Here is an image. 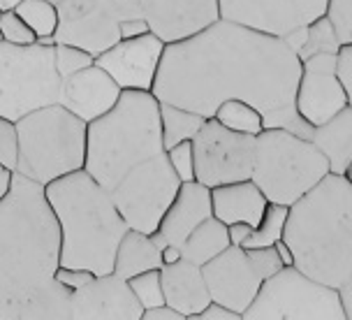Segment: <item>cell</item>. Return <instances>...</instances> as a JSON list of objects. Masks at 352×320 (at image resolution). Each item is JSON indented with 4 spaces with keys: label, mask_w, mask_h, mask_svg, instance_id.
Wrapping results in <instances>:
<instances>
[{
    "label": "cell",
    "mask_w": 352,
    "mask_h": 320,
    "mask_svg": "<svg viewBox=\"0 0 352 320\" xmlns=\"http://www.w3.org/2000/svg\"><path fill=\"white\" fill-rule=\"evenodd\" d=\"M348 179H350V181H352V167H350V169H348Z\"/></svg>",
    "instance_id": "obj_47"
},
{
    "label": "cell",
    "mask_w": 352,
    "mask_h": 320,
    "mask_svg": "<svg viewBox=\"0 0 352 320\" xmlns=\"http://www.w3.org/2000/svg\"><path fill=\"white\" fill-rule=\"evenodd\" d=\"M248 255L250 260L255 262L257 272H260L264 276V281L269 279V276H274L276 272H280L283 267V260L278 255V250H276V246H260V248H248Z\"/></svg>",
    "instance_id": "obj_37"
},
{
    "label": "cell",
    "mask_w": 352,
    "mask_h": 320,
    "mask_svg": "<svg viewBox=\"0 0 352 320\" xmlns=\"http://www.w3.org/2000/svg\"><path fill=\"white\" fill-rule=\"evenodd\" d=\"M195 179L206 188L250 179L255 162V137L234 133L216 118H206L192 140Z\"/></svg>",
    "instance_id": "obj_11"
},
{
    "label": "cell",
    "mask_w": 352,
    "mask_h": 320,
    "mask_svg": "<svg viewBox=\"0 0 352 320\" xmlns=\"http://www.w3.org/2000/svg\"><path fill=\"white\" fill-rule=\"evenodd\" d=\"M44 193L60 228V267L88 269L96 276L114 272L116 248L130 228L111 193L86 169L52 181Z\"/></svg>",
    "instance_id": "obj_4"
},
{
    "label": "cell",
    "mask_w": 352,
    "mask_h": 320,
    "mask_svg": "<svg viewBox=\"0 0 352 320\" xmlns=\"http://www.w3.org/2000/svg\"><path fill=\"white\" fill-rule=\"evenodd\" d=\"M329 174L324 153L308 137L287 128H264L255 137L250 179L269 202L292 206Z\"/></svg>",
    "instance_id": "obj_7"
},
{
    "label": "cell",
    "mask_w": 352,
    "mask_h": 320,
    "mask_svg": "<svg viewBox=\"0 0 352 320\" xmlns=\"http://www.w3.org/2000/svg\"><path fill=\"white\" fill-rule=\"evenodd\" d=\"M336 74L348 96V107H352V45H343L336 54Z\"/></svg>",
    "instance_id": "obj_38"
},
{
    "label": "cell",
    "mask_w": 352,
    "mask_h": 320,
    "mask_svg": "<svg viewBox=\"0 0 352 320\" xmlns=\"http://www.w3.org/2000/svg\"><path fill=\"white\" fill-rule=\"evenodd\" d=\"M158 153H165L160 100L151 91H123L107 114L88 123L84 169L107 191Z\"/></svg>",
    "instance_id": "obj_5"
},
{
    "label": "cell",
    "mask_w": 352,
    "mask_h": 320,
    "mask_svg": "<svg viewBox=\"0 0 352 320\" xmlns=\"http://www.w3.org/2000/svg\"><path fill=\"white\" fill-rule=\"evenodd\" d=\"M162 290H165V304L174 306L190 320L195 313L204 311L213 299L209 286L204 281V272L199 265L181 258L176 262L160 267Z\"/></svg>",
    "instance_id": "obj_21"
},
{
    "label": "cell",
    "mask_w": 352,
    "mask_h": 320,
    "mask_svg": "<svg viewBox=\"0 0 352 320\" xmlns=\"http://www.w3.org/2000/svg\"><path fill=\"white\" fill-rule=\"evenodd\" d=\"M142 320H186V316L181 311H176L174 306L160 304V306H153V309L144 311V318Z\"/></svg>",
    "instance_id": "obj_41"
},
{
    "label": "cell",
    "mask_w": 352,
    "mask_h": 320,
    "mask_svg": "<svg viewBox=\"0 0 352 320\" xmlns=\"http://www.w3.org/2000/svg\"><path fill=\"white\" fill-rule=\"evenodd\" d=\"M14 10L33 28L37 40L44 45H54V35L58 28V5L52 0H21Z\"/></svg>",
    "instance_id": "obj_28"
},
{
    "label": "cell",
    "mask_w": 352,
    "mask_h": 320,
    "mask_svg": "<svg viewBox=\"0 0 352 320\" xmlns=\"http://www.w3.org/2000/svg\"><path fill=\"white\" fill-rule=\"evenodd\" d=\"M128 284H130V290L135 292V297L140 299V304L144 306V311L165 304L160 269H148V272L132 276V279H128Z\"/></svg>",
    "instance_id": "obj_31"
},
{
    "label": "cell",
    "mask_w": 352,
    "mask_h": 320,
    "mask_svg": "<svg viewBox=\"0 0 352 320\" xmlns=\"http://www.w3.org/2000/svg\"><path fill=\"white\" fill-rule=\"evenodd\" d=\"M202 272L213 302L225 304L241 316L253 304L264 284V276L257 272L255 262L250 260L248 248L234 246V244H230L223 253L206 262Z\"/></svg>",
    "instance_id": "obj_16"
},
{
    "label": "cell",
    "mask_w": 352,
    "mask_h": 320,
    "mask_svg": "<svg viewBox=\"0 0 352 320\" xmlns=\"http://www.w3.org/2000/svg\"><path fill=\"white\" fill-rule=\"evenodd\" d=\"M19 162V130L16 121L0 116V165L16 172Z\"/></svg>",
    "instance_id": "obj_35"
},
{
    "label": "cell",
    "mask_w": 352,
    "mask_h": 320,
    "mask_svg": "<svg viewBox=\"0 0 352 320\" xmlns=\"http://www.w3.org/2000/svg\"><path fill=\"white\" fill-rule=\"evenodd\" d=\"M93 63H96V56L88 54L86 49L74 45H56V70L60 72L63 79L93 65Z\"/></svg>",
    "instance_id": "obj_32"
},
{
    "label": "cell",
    "mask_w": 352,
    "mask_h": 320,
    "mask_svg": "<svg viewBox=\"0 0 352 320\" xmlns=\"http://www.w3.org/2000/svg\"><path fill=\"white\" fill-rule=\"evenodd\" d=\"M144 306L121 276L102 274L70 295V320H142Z\"/></svg>",
    "instance_id": "obj_17"
},
{
    "label": "cell",
    "mask_w": 352,
    "mask_h": 320,
    "mask_svg": "<svg viewBox=\"0 0 352 320\" xmlns=\"http://www.w3.org/2000/svg\"><path fill=\"white\" fill-rule=\"evenodd\" d=\"M230 244L232 242H230L228 225L223 221H218L216 216H209L188 235V239L184 244H181V258L204 267L209 260L223 253Z\"/></svg>",
    "instance_id": "obj_25"
},
{
    "label": "cell",
    "mask_w": 352,
    "mask_h": 320,
    "mask_svg": "<svg viewBox=\"0 0 352 320\" xmlns=\"http://www.w3.org/2000/svg\"><path fill=\"white\" fill-rule=\"evenodd\" d=\"M243 320H348L341 292L316 281L294 265L283 267L262 284Z\"/></svg>",
    "instance_id": "obj_9"
},
{
    "label": "cell",
    "mask_w": 352,
    "mask_h": 320,
    "mask_svg": "<svg viewBox=\"0 0 352 320\" xmlns=\"http://www.w3.org/2000/svg\"><path fill=\"white\" fill-rule=\"evenodd\" d=\"M12 177H14V172H10L8 167L0 165V200L8 195L10 186H12Z\"/></svg>",
    "instance_id": "obj_45"
},
{
    "label": "cell",
    "mask_w": 352,
    "mask_h": 320,
    "mask_svg": "<svg viewBox=\"0 0 352 320\" xmlns=\"http://www.w3.org/2000/svg\"><path fill=\"white\" fill-rule=\"evenodd\" d=\"M283 242L294 267L327 286L341 288L352 272V181L327 174L290 206Z\"/></svg>",
    "instance_id": "obj_3"
},
{
    "label": "cell",
    "mask_w": 352,
    "mask_h": 320,
    "mask_svg": "<svg viewBox=\"0 0 352 320\" xmlns=\"http://www.w3.org/2000/svg\"><path fill=\"white\" fill-rule=\"evenodd\" d=\"M213 216V202H211V188L195 181H184L176 193L174 202L165 211L158 230L151 235L155 246L160 250L165 246H179L188 239V235L197 228L199 223Z\"/></svg>",
    "instance_id": "obj_20"
},
{
    "label": "cell",
    "mask_w": 352,
    "mask_h": 320,
    "mask_svg": "<svg viewBox=\"0 0 352 320\" xmlns=\"http://www.w3.org/2000/svg\"><path fill=\"white\" fill-rule=\"evenodd\" d=\"M148 30L165 45L184 42L220 19L218 0H142Z\"/></svg>",
    "instance_id": "obj_18"
},
{
    "label": "cell",
    "mask_w": 352,
    "mask_h": 320,
    "mask_svg": "<svg viewBox=\"0 0 352 320\" xmlns=\"http://www.w3.org/2000/svg\"><path fill=\"white\" fill-rule=\"evenodd\" d=\"M274 246H276V250H278V255H280L283 265H285V267H287V265H294V255H292V248L287 246L285 242H283V239H278V242L274 244Z\"/></svg>",
    "instance_id": "obj_44"
},
{
    "label": "cell",
    "mask_w": 352,
    "mask_h": 320,
    "mask_svg": "<svg viewBox=\"0 0 352 320\" xmlns=\"http://www.w3.org/2000/svg\"><path fill=\"white\" fill-rule=\"evenodd\" d=\"M308 140L324 153L331 174H348L352 167V107H345L329 121L316 125Z\"/></svg>",
    "instance_id": "obj_23"
},
{
    "label": "cell",
    "mask_w": 352,
    "mask_h": 320,
    "mask_svg": "<svg viewBox=\"0 0 352 320\" xmlns=\"http://www.w3.org/2000/svg\"><path fill=\"white\" fill-rule=\"evenodd\" d=\"M206 118L197 111L184 109L172 103H160V123H162V144L167 149L176 147L181 142L195 140L199 128L204 125Z\"/></svg>",
    "instance_id": "obj_26"
},
{
    "label": "cell",
    "mask_w": 352,
    "mask_h": 320,
    "mask_svg": "<svg viewBox=\"0 0 352 320\" xmlns=\"http://www.w3.org/2000/svg\"><path fill=\"white\" fill-rule=\"evenodd\" d=\"M16 174L40 186L84 169L88 123L60 103L30 111L16 121Z\"/></svg>",
    "instance_id": "obj_6"
},
{
    "label": "cell",
    "mask_w": 352,
    "mask_h": 320,
    "mask_svg": "<svg viewBox=\"0 0 352 320\" xmlns=\"http://www.w3.org/2000/svg\"><path fill=\"white\" fill-rule=\"evenodd\" d=\"M181 184L184 181L169 165L167 153H158L132 167L109 193L128 228L153 235Z\"/></svg>",
    "instance_id": "obj_10"
},
{
    "label": "cell",
    "mask_w": 352,
    "mask_h": 320,
    "mask_svg": "<svg viewBox=\"0 0 352 320\" xmlns=\"http://www.w3.org/2000/svg\"><path fill=\"white\" fill-rule=\"evenodd\" d=\"M287 213L290 206L278 204V202H269L267 209L262 213V221L253 228V235L246 242L243 248H260V246H274L276 242L283 239V230L287 223Z\"/></svg>",
    "instance_id": "obj_29"
},
{
    "label": "cell",
    "mask_w": 352,
    "mask_h": 320,
    "mask_svg": "<svg viewBox=\"0 0 352 320\" xmlns=\"http://www.w3.org/2000/svg\"><path fill=\"white\" fill-rule=\"evenodd\" d=\"M190 320H243V316H241L239 311L228 309L225 304L211 302L204 311L195 313V316H192Z\"/></svg>",
    "instance_id": "obj_40"
},
{
    "label": "cell",
    "mask_w": 352,
    "mask_h": 320,
    "mask_svg": "<svg viewBox=\"0 0 352 320\" xmlns=\"http://www.w3.org/2000/svg\"><path fill=\"white\" fill-rule=\"evenodd\" d=\"M324 14L334 26L341 47L352 45V0H327Z\"/></svg>",
    "instance_id": "obj_34"
},
{
    "label": "cell",
    "mask_w": 352,
    "mask_h": 320,
    "mask_svg": "<svg viewBox=\"0 0 352 320\" xmlns=\"http://www.w3.org/2000/svg\"><path fill=\"white\" fill-rule=\"evenodd\" d=\"M167 160L174 167V172L179 174L181 181H195V149L192 140L181 142L176 147L167 149Z\"/></svg>",
    "instance_id": "obj_36"
},
{
    "label": "cell",
    "mask_w": 352,
    "mask_h": 320,
    "mask_svg": "<svg viewBox=\"0 0 352 320\" xmlns=\"http://www.w3.org/2000/svg\"><path fill=\"white\" fill-rule=\"evenodd\" d=\"M228 232H230V242L234 244V246H246V242L250 239V235H253V225L232 223V225H228Z\"/></svg>",
    "instance_id": "obj_42"
},
{
    "label": "cell",
    "mask_w": 352,
    "mask_h": 320,
    "mask_svg": "<svg viewBox=\"0 0 352 320\" xmlns=\"http://www.w3.org/2000/svg\"><path fill=\"white\" fill-rule=\"evenodd\" d=\"M121 93V86L102 67L93 63V65L63 79L58 103L65 109H70L74 116H79L81 121L91 123L107 114L118 103Z\"/></svg>",
    "instance_id": "obj_19"
},
{
    "label": "cell",
    "mask_w": 352,
    "mask_h": 320,
    "mask_svg": "<svg viewBox=\"0 0 352 320\" xmlns=\"http://www.w3.org/2000/svg\"><path fill=\"white\" fill-rule=\"evenodd\" d=\"M299 74V56L283 37L218 19L202 33L165 47L151 93L204 118L225 100H243L262 111L267 128L311 137L313 125L294 107Z\"/></svg>",
    "instance_id": "obj_1"
},
{
    "label": "cell",
    "mask_w": 352,
    "mask_h": 320,
    "mask_svg": "<svg viewBox=\"0 0 352 320\" xmlns=\"http://www.w3.org/2000/svg\"><path fill=\"white\" fill-rule=\"evenodd\" d=\"M121 26L107 0H60L54 45H74L100 56L121 40Z\"/></svg>",
    "instance_id": "obj_12"
},
{
    "label": "cell",
    "mask_w": 352,
    "mask_h": 320,
    "mask_svg": "<svg viewBox=\"0 0 352 320\" xmlns=\"http://www.w3.org/2000/svg\"><path fill=\"white\" fill-rule=\"evenodd\" d=\"M338 49H341V42L336 37V30L329 19H327V14H322L306 26V40L297 56L299 61H306L318 54H338Z\"/></svg>",
    "instance_id": "obj_30"
},
{
    "label": "cell",
    "mask_w": 352,
    "mask_h": 320,
    "mask_svg": "<svg viewBox=\"0 0 352 320\" xmlns=\"http://www.w3.org/2000/svg\"><path fill=\"white\" fill-rule=\"evenodd\" d=\"M0 33H3V40L10 42V45H35L37 42L33 28L16 14V10H5L0 14Z\"/></svg>",
    "instance_id": "obj_33"
},
{
    "label": "cell",
    "mask_w": 352,
    "mask_h": 320,
    "mask_svg": "<svg viewBox=\"0 0 352 320\" xmlns=\"http://www.w3.org/2000/svg\"><path fill=\"white\" fill-rule=\"evenodd\" d=\"M165 42L158 35L142 33L118 40L114 47L96 56V65L109 74L123 91H151L158 77Z\"/></svg>",
    "instance_id": "obj_14"
},
{
    "label": "cell",
    "mask_w": 352,
    "mask_h": 320,
    "mask_svg": "<svg viewBox=\"0 0 352 320\" xmlns=\"http://www.w3.org/2000/svg\"><path fill=\"white\" fill-rule=\"evenodd\" d=\"M216 121H220L225 128L234 130V133L257 137L267 125H264V116L257 107L243 103V100H225L223 105L213 114Z\"/></svg>",
    "instance_id": "obj_27"
},
{
    "label": "cell",
    "mask_w": 352,
    "mask_h": 320,
    "mask_svg": "<svg viewBox=\"0 0 352 320\" xmlns=\"http://www.w3.org/2000/svg\"><path fill=\"white\" fill-rule=\"evenodd\" d=\"M63 77L56 45H10L0 40V116L19 121L30 111L58 105Z\"/></svg>",
    "instance_id": "obj_8"
},
{
    "label": "cell",
    "mask_w": 352,
    "mask_h": 320,
    "mask_svg": "<svg viewBox=\"0 0 352 320\" xmlns=\"http://www.w3.org/2000/svg\"><path fill=\"white\" fill-rule=\"evenodd\" d=\"M56 279L60 281L63 286H67L70 290H77V288L86 286L88 281L96 279V274L88 272V269H77V267H60L58 274H56Z\"/></svg>",
    "instance_id": "obj_39"
},
{
    "label": "cell",
    "mask_w": 352,
    "mask_h": 320,
    "mask_svg": "<svg viewBox=\"0 0 352 320\" xmlns=\"http://www.w3.org/2000/svg\"><path fill=\"white\" fill-rule=\"evenodd\" d=\"M338 292H341V302H343L345 316H348V320H352V272H350L348 279L343 281V286L338 288Z\"/></svg>",
    "instance_id": "obj_43"
},
{
    "label": "cell",
    "mask_w": 352,
    "mask_h": 320,
    "mask_svg": "<svg viewBox=\"0 0 352 320\" xmlns=\"http://www.w3.org/2000/svg\"><path fill=\"white\" fill-rule=\"evenodd\" d=\"M52 3H56V5H58V3H60V0H52Z\"/></svg>",
    "instance_id": "obj_48"
},
{
    "label": "cell",
    "mask_w": 352,
    "mask_h": 320,
    "mask_svg": "<svg viewBox=\"0 0 352 320\" xmlns=\"http://www.w3.org/2000/svg\"><path fill=\"white\" fill-rule=\"evenodd\" d=\"M220 19L274 37H287L327 12V0H218Z\"/></svg>",
    "instance_id": "obj_13"
},
{
    "label": "cell",
    "mask_w": 352,
    "mask_h": 320,
    "mask_svg": "<svg viewBox=\"0 0 352 320\" xmlns=\"http://www.w3.org/2000/svg\"><path fill=\"white\" fill-rule=\"evenodd\" d=\"M60 269V228L44 193L14 172L0 200V320H70Z\"/></svg>",
    "instance_id": "obj_2"
},
{
    "label": "cell",
    "mask_w": 352,
    "mask_h": 320,
    "mask_svg": "<svg viewBox=\"0 0 352 320\" xmlns=\"http://www.w3.org/2000/svg\"><path fill=\"white\" fill-rule=\"evenodd\" d=\"M19 3H21V0H0V10H14L16 8V5Z\"/></svg>",
    "instance_id": "obj_46"
},
{
    "label": "cell",
    "mask_w": 352,
    "mask_h": 320,
    "mask_svg": "<svg viewBox=\"0 0 352 320\" xmlns=\"http://www.w3.org/2000/svg\"><path fill=\"white\" fill-rule=\"evenodd\" d=\"M162 267V250L155 246L151 235L140 230H128L123 235L121 244L116 248L114 258V274L121 279H132V276L148 272V269Z\"/></svg>",
    "instance_id": "obj_24"
},
{
    "label": "cell",
    "mask_w": 352,
    "mask_h": 320,
    "mask_svg": "<svg viewBox=\"0 0 352 320\" xmlns=\"http://www.w3.org/2000/svg\"><path fill=\"white\" fill-rule=\"evenodd\" d=\"M294 107L297 114L313 128L348 107V96L336 74V54H318L301 61Z\"/></svg>",
    "instance_id": "obj_15"
},
{
    "label": "cell",
    "mask_w": 352,
    "mask_h": 320,
    "mask_svg": "<svg viewBox=\"0 0 352 320\" xmlns=\"http://www.w3.org/2000/svg\"><path fill=\"white\" fill-rule=\"evenodd\" d=\"M211 202L213 216L225 225L250 223L255 228L262 221V213L267 209L269 200L253 179H243L211 188Z\"/></svg>",
    "instance_id": "obj_22"
}]
</instances>
